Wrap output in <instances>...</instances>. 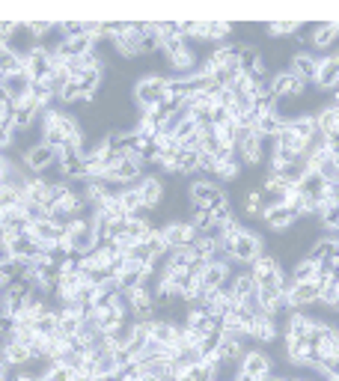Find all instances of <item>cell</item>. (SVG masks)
Instances as JSON below:
<instances>
[{
  "mask_svg": "<svg viewBox=\"0 0 339 381\" xmlns=\"http://www.w3.org/2000/svg\"><path fill=\"white\" fill-rule=\"evenodd\" d=\"M0 105H12V98H9V93L3 89V84H0Z\"/></svg>",
  "mask_w": 339,
  "mask_h": 381,
  "instance_id": "cell-35",
  "label": "cell"
},
{
  "mask_svg": "<svg viewBox=\"0 0 339 381\" xmlns=\"http://www.w3.org/2000/svg\"><path fill=\"white\" fill-rule=\"evenodd\" d=\"M221 254L229 256V263H232V265H238V263L250 265L253 259H259V256L265 254V242H262V236L253 233L250 227H244L226 247H221Z\"/></svg>",
  "mask_w": 339,
  "mask_h": 381,
  "instance_id": "cell-2",
  "label": "cell"
},
{
  "mask_svg": "<svg viewBox=\"0 0 339 381\" xmlns=\"http://www.w3.org/2000/svg\"><path fill=\"white\" fill-rule=\"evenodd\" d=\"M306 87H310V84L301 81V78H295L288 66L271 75V93H274L277 102H280V98H301L306 93Z\"/></svg>",
  "mask_w": 339,
  "mask_h": 381,
  "instance_id": "cell-10",
  "label": "cell"
},
{
  "mask_svg": "<svg viewBox=\"0 0 339 381\" xmlns=\"http://www.w3.org/2000/svg\"><path fill=\"white\" fill-rule=\"evenodd\" d=\"M235 158H238V164H244V167H259L265 161V140L241 128V140H238V146H235Z\"/></svg>",
  "mask_w": 339,
  "mask_h": 381,
  "instance_id": "cell-7",
  "label": "cell"
},
{
  "mask_svg": "<svg viewBox=\"0 0 339 381\" xmlns=\"http://www.w3.org/2000/svg\"><path fill=\"white\" fill-rule=\"evenodd\" d=\"M313 84L318 89H336L339 87V72H336V63H333L331 54L322 57V63H318V75H315Z\"/></svg>",
  "mask_w": 339,
  "mask_h": 381,
  "instance_id": "cell-23",
  "label": "cell"
},
{
  "mask_svg": "<svg viewBox=\"0 0 339 381\" xmlns=\"http://www.w3.org/2000/svg\"><path fill=\"white\" fill-rule=\"evenodd\" d=\"M301 27H306V24H301V21H268L265 24V33L268 36H297V30Z\"/></svg>",
  "mask_w": 339,
  "mask_h": 381,
  "instance_id": "cell-30",
  "label": "cell"
},
{
  "mask_svg": "<svg viewBox=\"0 0 339 381\" xmlns=\"http://www.w3.org/2000/svg\"><path fill=\"white\" fill-rule=\"evenodd\" d=\"M39 381H75V373L72 369H66V366H59V364H51L48 366V373Z\"/></svg>",
  "mask_w": 339,
  "mask_h": 381,
  "instance_id": "cell-32",
  "label": "cell"
},
{
  "mask_svg": "<svg viewBox=\"0 0 339 381\" xmlns=\"http://www.w3.org/2000/svg\"><path fill=\"white\" fill-rule=\"evenodd\" d=\"M134 185V190L137 194H140V203H143V209H149V212H152V209H158L164 203V197H167V188H164V182L158 176H140L137 179V182H131Z\"/></svg>",
  "mask_w": 339,
  "mask_h": 381,
  "instance_id": "cell-11",
  "label": "cell"
},
{
  "mask_svg": "<svg viewBox=\"0 0 339 381\" xmlns=\"http://www.w3.org/2000/svg\"><path fill=\"white\" fill-rule=\"evenodd\" d=\"M187 200H191V209H221L229 203L226 190L221 185L208 182V179H194L191 185H187Z\"/></svg>",
  "mask_w": 339,
  "mask_h": 381,
  "instance_id": "cell-4",
  "label": "cell"
},
{
  "mask_svg": "<svg viewBox=\"0 0 339 381\" xmlns=\"http://www.w3.org/2000/svg\"><path fill=\"white\" fill-rule=\"evenodd\" d=\"M59 161V149L57 146H48V143H36L33 149H27L24 152V167L30 173H45L48 167H54Z\"/></svg>",
  "mask_w": 339,
  "mask_h": 381,
  "instance_id": "cell-12",
  "label": "cell"
},
{
  "mask_svg": "<svg viewBox=\"0 0 339 381\" xmlns=\"http://www.w3.org/2000/svg\"><path fill=\"white\" fill-rule=\"evenodd\" d=\"M0 310H3V292H0Z\"/></svg>",
  "mask_w": 339,
  "mask_h": 381,
  "instance_id": "cell-38",
  "label": "cell"
},
{
  "mask_svg": "<svg viewBox=\"0 0 339 381\" xmlns=\"http://www.w3.org/2000/svg\"><path fill=\"white\" fill-rule=\"evenodd\" d=\"M262 224L271 229V233H288V229L297 227V220H301V215L292 212L286 203H277V206H265L262 209Z\"/></svg>",
  "mask_w": 339,
  "mask_h": 381,
  "instance_id": "cell-9",
  "label": "cell"
},
{
  "mask_svg": "<svg viewBox=\"0 0 339 381\" xmlns=\"http://www.w3.org/2000/svg\"><path fill=\"white\" fill-rule=\"evenodd\" d=\"M288 277H292V283H315V286H318V265L313 263V259L301 256Z\"/></svg>",
  "mask_w": 339,
  "mask_h": 381,
  "instance_id": "cell-26",
  "label": "cell"
},
{
  "mask_svg": "<svg viewBox=\"0 0 339 381\" xmlns=\"http://www.w3.org/2000/svg\"><path fill=\"white\" fill-rule=\"evenodd\" d=\"M149 339H155V343H161V346L176 348L178 325L170 322V319H152V322H149Z\"/></svg>",
  "mask_w": 339,
  "mask_h": 381,
  "instance_id": "cell-20",
  "label": "cell"
},
{
  "mask_svg": "<svg viewBox=\"0 0 339 381\" xmlns=\"http://www.w3.org/2000/svg\"><path fill=\"white\" fill-rule=\"evenodd\" d=\"M0 84H3V89L9 93V98H12V102H15V98H21V96L33 93V78H30L24 69H21V72H15V75H9V78H3Z\"/></svg>",
  "mask_w": 339,
  "mask_h": 381,
  "instance_id": "cell-22",
  "label": "cell"
},
{
  "mask_svg": "<svg viewBox=\"0 0 339 381\" xmlns=\"http://www.w3.org/2000/svg\"><path fill=\"white\" fill-rule=\"evenodd\" d=\"M250 339H256L259 346H274L277 339H280V325H277V319H274V316H268V313L253 316Z\"/></svg>",
  "mask_w": 339,
  "mask_h": 381,
  "instance_id": "cell-14",
  "label": "cell"
},
{
  "mask_svg": "<svg viewBox=\"0 0 339 381\" xmlns=\"http://www.w3.org/2000/svg\"><path fill=\"white\" fill-rule=\"evenodd\" d=\"M331 57H333V63H336V72H339V51H333Z\"/></svg>",
  "mask_w": 339,
  "mask_h": 381,
  "instance_id": "cell-37",
  "label": "cell"
},
{
  "mask_svg": "<svg viewBox=\"0 0 339 381\" xmlns=\"http://www.w3.org/2000/svg\"><path fill=\"white\" fill-rule=\"evenodd\" d=\"M241 375L250 381H268L277 375L274 369V357L265 352V348H247V355L241 360Z\"/></svg>",
  "mask_w": 339,
  "mask_h": 381,
  "instance_id": "cell-5",
  "label": "cell"
},
{
  "mask_svg": "<svg viewBox=\"0 0 339 381\" xmlns=\"http://www.w3.org/2000/svg\"><path fill=\"white\" fill-rule=\"evenodd\" d=\"M164 51V60H167V66L176 72V78H191L196 72V66H199V54L194 51V45L187 42V39H173L170 45L161 48Z\"/></svg>",
  "mask_w": 339,
  "mask_h": 381,
  "instance_id": "cell-3",
  "label": "cell"
},
{
  "mask_svg": "<svg viewBox=\"0 0 339 381\" xmlns=\"http://www.w3.org/2000/svg\"><path fill=\"white\" fill-rule=\"evenodd\" d=\"M0 360H3L6 366H27V364H33V352H30L27 346H21L18 339L12 337H6L3 339V346H0Z\"/></svg>",
  "mask_w": 339,
  "mask_h": 381,
  "instance_id": "cell-16",
  "label": "cell"
},
{
  "mask_svg": "<svg viewBox=\"0 0 339 381\" xmlns=\"http://www.w3.org/2000/svg\"><path fill=\"white\" fill-rule=\"evenodd\" d=\"M339 39V21H322V24H310V45L315 51H327L333 48Z\"/></svg>",
  "mask_w": 339,
  "mask_h": 381,
  "instance_id": "cell-18",
  "label": "cell"
},
{
  "mask_svg": "<svg viewBox=\"0 0 339 381\" xmlns=\"http://www.w3.org/2000/svg\"><path fill=\"white\" fill-rule=\"evenodd\" d=\"M331 105H336V107H339V87H336V93H333V102H331Z\"/></svg>",
  "mask_w": 339,
  "mask_h": 381,
  "instance_id": "cell-36",
  "label": "cell"
},
{
  "mask_svg": "<svg viewBox=\"0 0 339 381\" xmlns=\"http://www.w3.org/2000/svg\"><path fill=\"white\" fill-rule=\"evenodd\" d=\"M262 190L259 188H250L247 190V197H244V215H250V218H262Z\"/></svg>",
  "mask_w": 339,
  "mask_h": 381,
  "instance_id": "cell-31",
  "label": "cell"
},
{
  "mask_svg": "<svg viewBox=\"0 0 339 381\" xmlns=\"http://www.w3.org/2000/svg\"><path fill=\"white\" fill-rule=\"evenodd\" d=\"M111 45H113V51L119 57H125V60L140 57L146 51V30H143V24H128V30L122 36L111 39Z\"/></svg>",
  "mask_w": 339,
  "mask_h": 381,
  "instance_id": "cell-6",
  "label": "cell"
},
{
  "mask_svg": "<svg viewBox=\"0 0 339 381\" xmlns=\"http://www.w3.org/2000/svg\"><path fill=\"white\" fill-rule=\"evenodd\" d=\"M212 176H217V182H235V179L241 176V164H238L235 152L221 158V161H214V173Z\"/></svg>",
  "mask_w": 339,
  "mask_h": 381,
  "instance_id": "cell-25",
  "label": "cell"
},
{
  "mask_svg": "<svg viewBox=\"0 0 339 381\" xmlns=\"http://www.w3.org/2000/svg\"><path fill=\"white\" fill-rule=\"evenodd\" d=\"M9 330H12V319L0 313V337H9Z\"/></svg>",
  "mask_w": 339,
  "mask_h": 381,
  "instance_id": "cell-34",
  "label": "cell"
},
{
  "mask_svg": "<svg viewBox=\"0 0 339 381\" xmlns=\"http://www.w3.org/2000/svg\"><path fill=\"white\" fill-rule=\"evenodd\" d=\"M333 307H336V310H339V295H336V304H333Z\"/></svg>",
  "mask_w": 339,
  "mask_h": 381,
  "instance_id": "cell-40",
  "label": "cell"
},
{
  "mask_svg": "<svg viewBox=\"0 0 339 381\" xmlns=\"http://www.w3.org/2000/svg\"><path fill=\"white\" fill-rule=\"evenodd\" d=\"M229 292H232V301L235 304H244L250 295H256V280L250 274V268H244V272H232V280H229Z\"/></svg>",
  "mask_w": 339,
  "mask_h": 381,
  "instance_id": "cell-19",
  "label": "cell"
},
{
  "mask_svg": "<svg viewBox=\"0 0 339 381\" xmlns=\"http://www.w3.org/2000/svg\"><path fill=\"white\" fill-rule=\"evenodd\" d=\"M295 188H297V190H301V194H304V197H310V200H313V197H318V190H322V188H324V179H322V176H318V173H315V170H306V173H304V179H301V182H297Z\"/></svg>",
  "mask_w": 339,
  "mask_h": 381,
  "instance_id": "cell-29",
  "label": "cell"
},
{
  "mask_svg": "<svg viewBox=\"0 0 339 381\" xmlns=\"http://www.w3.org/2000/svg\"><path fill=\"white\" fill-rule=\"evenodd\" d=\"M15 21H0V45H9V39L15 36Z\"/></svg>",
  "mask_w": 339,
  "mask_h": 381,
  "instance_id": "cell-33",
  "label": "cell"
},
{
  "mask_svg": "<svg viewBox=\"0 0 339 381\" xmlns=\"http://www.w3.org/2000/svg\"><path fill=\"white\" fill-rule=\"evenodd\" d=\"M194 173H199V149H178L176 176H194Z\"/></svg>",
  "mask_w": 339,
  "mask_h": 381,
  "instance_id": "cell-27",
  "label": "cell"
},
{
  "mask_svg": "<svg viewBox=\"0 0 339 381\" xmlns=\"http://www.w3.org/2000/svg\"><path fill=\"white\" fill-rule=\"evenodd\" d=\"M167 87H170V78L167 75H143L140 81L134 84V105L140 110V116H149L152 110L158 107L167 98Z\"/></svg>",
  "mask_w": 339,
  "mask_h": 381,
  "instance_id": "cell-1",
  "label": "cell"
},
{
  "mask_svg": "<svg viewBox=\"0 0 339 381\" xmlns=\"http://www.w3.org/2000/svg\"><path fill=\"white\" fill-rule=\"evenodd\" d=\"M161 236H164V242L170 245V250H176V247H191L199 233L194 229L191 220L176 218V220H167V224L161 227Z\"/></svg>",
  "mask_w": 339,
  "mask_h": 381,
  "instance_id": "cell-8",
  "label": "cell"
},
{
  "mask_svg": "<svg viewBox=\"0 0 339 381\" xmlns=\"http://www.w3.org/2000/svg\"><path fill=\"white\" fill-rule=\"evenodd\" d=\"M318 304V286L315 283H292L286 292V307L288 310H304Z\"/></svg>",
  "mask_w": 339,
  "mask_h": 381,
  "instance_id": "cell-15",
  "label": "cell"
},
{
  "mask_svg": "<svg viewBox=\"0 0 339 381\" xmlns=\"http://www.w3.org/2000/svg\"><path fill=\"white\" fill-rule=\"evenodd\" d=\"M327 381H339V375H331V378H327Z\"/></svg>",
  "mask_w": 339,
  "mask_h": 381,
  "instance_id": "cell-39",
  "label": "cell"
},
{
  "mask_svg": "<svg viewBox=\"0 0 339 381\" xmlns=\"http://www.w3.org/2000/svg\"><path fill=\"white\" fill-rule=\"evenodd\" d=\"M318 63H322V57L315 51H295L292 60H288V69H292L295 78H301V81L313 84L315 75H318Z\"/></svg>",
  "mask_w": 339,
  "mask_h": 381,
  "instance_id": "cell-13",
  "label": "cell"
},
{
  "mask_svg": "<svg viewBox=\"0 0 339 381\" xmlns=\"http://www.w3.org/2000/svg\"><path fill=\"white\" fill-rule=\"evenodd\" d=\"M214 137H217V143H221L223 149H235L238 140H241V125H238L235 119L217 123V125H214Z\"/></svg>",
  "mask_w": 339,
  "mask_h": 381,
  "instance_id": "cell-24",
  "label": "cell"
},
{
  "mask_svg": "<svg viewBox=\"0 0 339 381\" xmlns=\"http://www.w3.org/2000/svg\"><path fill=\"white\" fill-rule=\"evenodd\" d=\"M283 272V265H280V259L271 256V254H262L259 259H253L250 263V274L256 280V286H265V283H271V280Z\"/></svg>",
  "mask_w": 339,
  "mask_h": 381,
  "instance_id": "cell-17",
  "label": "cell"
},
{
  "mask_svg": "<svg viewBox=\"0 0 339 381\" xmlns=\"http://www.w3.org/2000/svg\"><path fill=\"white\" fill-rule=\"evenodd\" d=\"M315 125H318V132H322L324 137L339 140V107L336 105H324L315 114Z\"/></svg>",
  "mask_w": 339,
  "mask_h": 381,
  "instance_id": "cell-21",
  "label": "cell"
},
{
  "mask_svg": "<svg viewBox=\"0 0 339 381\" xmlns=\"http://www.w3.org/2000/svg\"><path fill=\"white\" fill-rule=\"evenodd\" d=\"M288 132H295L297 137H304V140H310L315 132H318V125H315V114H297L295 119H288Z\"/></svg>",
  "mask_w": 339,
  "mask_h": 381,
  "instance_id": "cell-28",
  "label": "cell"
}]
</instances>
